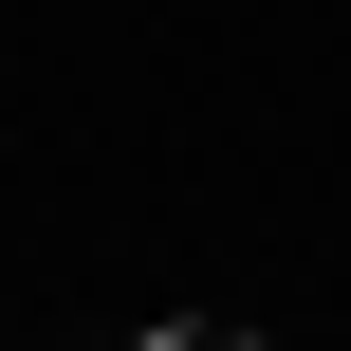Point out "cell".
I'll return each instance as SVG.
<instances>
[{
  "instance_id": "1",
  "label": "cell",
  "mask_w": 351,
  "mask_h": 351,
  "mask_svg": "<svg viewBox=\"0 0 351 351\" xmlns=\"http://www.w3.org/2000/svg\"><path fill=\"white\" fill-rule=\"evenodd\" d=\"M148 351H241V333H204V315H185V333H148Z\"/></svg>"
}]
</instances>
